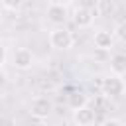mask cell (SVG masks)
Segmentation results:
<instances>
[{
	"instance_id": "6da1fadb",
	"label": "cell",
	"mask_w": 126,
	"mask_h": 126,
	"mask_svg": "<svg viewBox=\"0 0 126 126\" xmlns=\"http://www.w3.org/2000/svg\"><path fill=\"white\" fill-rule=\"evenodd\" d=\"M49 43H51V47H55L59 51H65V49H71L73 47L75 37H73V33L67 28H55L49 33Z\"/></svg>"
},
{
	"instance_id": "7a4b0ae2",
	"label": "cell",
	"mask_w": 126,
	"mask_h": 126,
	"mask_svg": "<svg viewBox=\"0 0 126 126\" xmlns=\"http://www.w3.org/2000/svg\"><path fill=\"white\" fill-rule=\"evenodd\" d=\"M100 89H102V94H106V96L114 98V96H120V94L124 93L126 85H124V81H122L118 75H114V73H112V75H108V77H104V79H102Z\"/></svg>"
},
{
	"instance_id": "3957f363",
	"label": "cell",
	"mask_w": 126,
	"mask_h": 126,
	"mask_svg": "<svg viewBox=\"0 0 126 126\" xmlns=\"http://www.w3.org/2000/svg\"><path fill=\"white\" fill-rule=\"evenodd\" d=\"M53 110V104L47 96H35L30 104V114L35 118H47Z\"/></svg>"
},
{
	"instance_id": "277c9868",
	"label": "cell",
	"mask_w": 126,
	"mask_h": 126,
	"mask_svg": "<svg viewBox=\"0 0 126 126\" xmlns=\"http://www.w3.org/2000/svg\"><path fill=\"white\" fill-rule=\"evenodd\" d=\"M12 61H14V67H16V69L26 71V69H30V67L33 65V53H32L30 49H26V47L16 49V53H14Z\"/></svg>"
},
{
	"instance_id": "5b68a950",
	"label": "cell",
	"mask_w": 126,
	"mask_h": 126,
	"mask_svg": "<svg viewBox=\"0 0 126 126\" xmlns=\"http://www.w3.org/2000/svg\"><path fill=\"white\" fill-rule=\"evenodd\" d=\"M67 18H69V12H67V8L63 4L53 2V4L47 6V20L49 22H53V24H65Z\"/></svg>"
},
{
	"instance_id": "8992f818",
	"label": "cell",
	"mask_w": 126,
	"mask_h": 126,
	"mask_svg": "<svg viewBox=\"0 0 126 126\" xmlns=\"http://www.w3.org/2000/svg\"><path fill=\"white\" fill-rule=\"evenodd\" d=\"M93 20H94V14H93L89 8H85V6H79V8L73 12V22H75L79 28H89V26L93 24Z\"/></svg>"
},
{
	"instance_id": "52a82bcc",
	"label": "cell",
	"mask_w": 126,
	"mask_h": 126,
	"mask_svg": "<svg viewBox=\"0 0 126 126\" xmlns=\"http://www.w3.org/2000/svg\"><path fill=\"white\" fill-rule=\"evenodd\" d=\"M73 118H75V122H77L79 126H91V124L94 122V110H93L91 106H83V108L75 110Z\"/></svg>"
},
{
	"instance_id": "ba28073f",
	"label": "cell",
	"mask_w": 126,
	"mask_h": 126,
	"mask_svg": "<svg viewBox=\"0 0 126 126\" xmlns=\"http://www.w3.org/2000/svg\"><path fill=\"white\" fill-rule=\"evenodd\" d=\"M110 69L118 77L126 75V53H114L110 59Z\"/></svg>"
},
{
	"instance_id": "9c48e42d",
	"label": "cell",
	"mask_w": 126,
	"mask_h": 126,
	"mask_svg": "<svg viewBox=\"0 0 126 126\" xmlns=\"http://www.w3.org/2000/svg\"><path fill=\"white\" fill-rule=\"evenodd\" d=\"M94 45H96L98 49H108V47H112V35H110V32H106V30L96 32V33H94Z\"/></svg>"
},
{
	"instance_id": "30bf717a",
	"label": "cell",
	"mask_w": 126,
	"mask_h": 126,
	"mask_svg": "<svg viewBox=\"0 0 126 126\" xmlns=\"http://www.w3.org/2000/svg\"><path fill=\"white\" fill-rule=\"evenodd\" d=\"M87 102H89V98H87V94H85V93L75 91V93H71V94H69V106H71L73 110H79V108L87 106Z\"/></svg>"
},
{
	"instance_id": "8fae6325",
	"label": "cell",
	"mask_w": 126,
	"mask_h": 126,
	"mask_svg": "<svg viewBox=\"0 0 126 126\" xmlns=\"http://www.w3.org/2000/svg\"><path fill=\"white\" fill-rule=\"evenodd\" d=\"M98 12L102 16H110L114 12V2L112 0H98Z\"/></svg>"
},
{
	"instance_id": "7c38bea8",
	"label": "cell",
	"mask_w": 126,
	"mask_h": 126,
	"mask_svg": "<svg viewBox=\"0 0 126 126\" xmlns=\"http://www.w3.org/2000/svg\"><path fill=\"white\" fill-rule=\"evenodd\" d=\"M114 35H116V39H120L122 43H126V20L120 22V24L114 28Z\"/></svg>"
},
{
	"instance_id": "4fadbf2b",
	"label": "cell",
	"mask_w": 126,
	"mask_h": 126,
	"mask_svg": "<svg viewBox=\"0 0 126 126\" xmlns=\"http://www.w3.org/2000/svg\"><path fill=\"white\" fill-rule=\"evenodd\" d=\"M24 0H2V8L4 10H10V12H18L20 6H22Z\"/></svg>"
},
{
	"instance_id": "5bb4252c",
	"label": "cell",
	"mask_w": 126,
	"mask_h": 126,
	"mask_svg": "<svg viewBox=\"0 0 126 126\" xmlns=\"http://www.w3.org/2000/svg\"><path fill=\"white\" fill-rule=\"evenodd\" d=\"M102 126H124V124H122L120 120H116V118H110V120H104Z\"/></svg>"
}]
</instances>
